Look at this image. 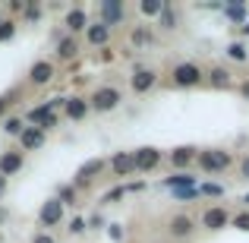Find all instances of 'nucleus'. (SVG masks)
Here are the masks:
<instances>
[{"label":"nucleus","instance_id":"1","mask_svg":"<svg viewBox=\"0 0 249 243\" xmlns=\"http://www.w3.org/2000/svg\"><path fill=\"white\" fill-rule=\"evenodd\" d=\"M120 101H123V92L117 89V85H98L89 98V111H95V114H110V111L120 108Z\"/></svg>","mask_w":249,"mask_h":243},{"label":"nucleus","instance_id":"2","mask_svg":"<svg viewBox=\"0 0 249 243\" xmlns=\"http://www.w3.org/2000/svg\"><path fill=\"white\" fill-rule=\"evenodd\" d=\"M196 164H199V170H205V174H224L233 164V155L224 152V149H199Z\"/></svg>","mask_w":249,"mask_h":243},{"label":"nucleus","instance_id":"3","mask_svg":"<svg viewBox=\"0 0 249 243\" xmlns=\"http://www.w3.org/2000/svg\"><path fill=\"white\" fill-rule=\"evenodd\" d=\"M170 82H174L177 89H196V85L205 82V70L193 60H180L174 67V73H170Z\"/></svg>","mask_w":249,"mask_h":243},{"label":"nucleus","instance_id":"4","mask_svg":"<svg viewBox=\"0 0 249 243\" xmlns=\"http://www.w3.org/2000/svg\"><path fill=\"white\" fill-rule=\"evenodd\" d=\"M199 224L205 227L208 234H218V231H224V227L231 224V212H227V206H208V208H202Z\"/></svg>","mask_w":249,"mask_h":243},{"label":"nucleus","instance_id":"5","mask_svg":"<svg viewBox=\"0 0 249 243\" xmlns=\"http://www.w3.org/2000/svg\"><path fill=\"white\" fill-rule=\"evenodd\" d=\"M107 168V161L104 158H89V161H82L79 164V170L73 174V187L76 189H82V187H89L95 177H101V170Z\"/></svg>","mask_w":249,"mask_h":243},{"label":"nucleus","instance_id":"6","mask_svg":"<svg viewBox=\"0 0 249 243\" xmlns=\"http://www.w3.org/2000/svg\"><path fill=\"white\" fill-rule=\"evenodd\" d=\"M161 149H155V146H142V149H136L133 152V161H136V174H152L155 168L161 164Z\"/></svg>","mask_w":249,"mask_h":243},{"label":"nucleus","instance_id":"7","mask_svg":"<svg viewBox=\"0 0 249 243\" xmlns=\"http://www.w3.org/2000/svg\"><path fill=\"white\" fill-rule=\"evenodd\" d=\"M38 221H41V227H57L63 224V206L57 202V196H51V199L41 202V208H38Z\"/></svg>","mask_w":249,"mask_h":243},{"label":"nucleus","instance_id":"8","mask_svg":"<svg viewBox=\"0 0 249 243\" xmlns=\"http://www.w3.org/2000/svg\"><path fill=\"white\" fill-rule=\"evenodd\" d=\"M167 234L174 240H189L196 234V218H189V215H183V212H177L174 218L167 221Z\"/></svg>","mask_w":249,"mask_h":243},{"label":"nucleus","instance_id":"9","mask_svg":"<svg viewBox=\"0 0 249 243\" xmlns=\"http://www.w3.org/2000/svg\"><path fill=\"white\" fill-rule=\"evenodd\" d=\"M155 85H158V73H155L152 67H139L133 76H129V89L136 92V95H145V92H152Z\"/></svg>","mask_w":249,"mask_h":243},{"label":"nucleus","instance_id":"10","mask_svg":"<svg viewBox=\"0 0 249 243\" xmlns=\"http://www.w3.org/2000/svg\"><path fill=\"white\" fill-rule=\"evenodd\" d=\"M16 139H19V152L25 155V152H38V149L44 146V139H48V133H44V130H38V127H25Z\"/></svg>","mask_w":249,"mask_h":243},{"label":"nucleus","instance_id":"11","mask_svg":"<svg viewBox=\"0 0 249 243\" xmlns=\"http://www.w3.org/2000/svg\"><path fill=\"white\" fill-rule=\"evenodd\" d=\"M196 155H199V149H196V146H177V149H170L167 161H170V168H174V170H186L189 164H196Z\"/></svg>","mask_w":249,"mask_h":243},{"label":"nucleus","instance_id":"12","mask_svg":"<svg viewBox=\"0 0 249 243\" xmlns=\"http://www.w3.org/2000/svg\"><path fill=\"white\" fill-rule=\"evenodd\" d=\"M54 76H57V67L51 60H35L29 67V82L32 85H48V82H54Z\"/></svg>","mask_w":249,"mask_h":243},{"label":"nucleus","instance_id":"13","mask_svg":"<svg viewBox=\"0 0 249 243\" xmlns=\"http://www.w3.org/2000/svg\"><path fill=\"white\" fill-rule=\"evenodd\" d=\"M22 164H25V155L19 152V149H6V152L0 155V177H6V180H10L13 174H19V170H22Z\"/></svg>","mask_w":249,"mask_h":243},{"label":"nucleus","instance_id":"14","mask_svg":"<svg viewBox=\"0 0 249 243\" xmlns=\"http://www.w3.org/2000/svg\"><path fill=\"white\" fill-rule=\"evenodd\" d=\"M63 114H67V120H85L89 117V98H79V95H73V98H63Z\"/></svg>","mask_w":249,"mask_h":243},{"label":"nucleus","instance_id":"15","mask_svg":"<svg viewBox=\"0 0 249 243\" xmlns=\"http://www.w3.org/2000/svg\"><path fill=\"white\" fill-rule=\"evenodd\" d=\"M114 177H133L136 174V161H133V152H114V158L107 161Z\"/></svg>","mask_w":249,"mask_h":243},{"label":"nucleus","instance_id":"16","mask_svg":"<svg viewBox=\"0 0 249 243\" xmlns=\"http://www.w3.org/2000/svg\"><path fill=\"white\" fill-rule=\"evenodd\" d=\"M123 19V3L120 0H104L101 6H98V22H104L110 29L114 22H120Z\"/></svg>","mask_w":249,"mask_h":243},{"label":"nucleus","instance_id":"17","mask_svg":"<svg viewBox=\"0 0 249 243\" xmlns=\"http://www.w3.org/2000/svg\"><path fill=\"white\" fill-rule=\"evenodd\" d=\"M63 25H67V32L76 38L79 32H85V29H89V13H85L82 6H73V10L67 13V19H63Z\"/></svg>","mask_w":249,"mask_h":243},{"label":"nucleus","instance_id":"18","mask_svg":"<svg viewBox=\"0 0 249 243\" xmlns=\"http://www.w3.org/2000/svg\"><path fill=\"white\" fill-rule=\"evenodd\" d=\"M85 41H89L91 48H107L110 29H107L104 22H89V29H85Z\"/></svg>","mask_w":249,"mask_h":243},{"label":"nucleus","instance_id":"19","mask_svg":"<svg viewBox=\"0 0 249 243\" xmlns=\"http://www.w3.org/2000/svg\"><path fill=\"white\" fill-rule=\"evenodd\" d=\"M167 189H186V187H199V177L189 174V170H174L170 177H164Z\"/></svg>","mask_w":249,"mask_h":243},{"label":"nucleus","instance_id":"20","mask_svg":"<svg viewBox=\"0 0 249 243\" xmlns=\"http://www.w3.org/2000/svg\"><path fill=\"white\" fill-rule=\"evenodd\" d=\"M205 79H208V85H212V89H231V85H233L231 73H227L224 67H212V70L205 73Z\"/></svg>","mask_w":249,"mask_h":243},{"label":"nucleus","instance_id":"21","mask_svg":"<svg viewBox=\"0 0 249 243\" xmlns=\"http://www.w3.org/2000/svg\"><path fill=\"white\" fill-rule=\"evenodd\" d=\"M152 41H155V35H152L148 25H136V29L129 32V44H133V48H148Z\"/></svg>","mask_w":249,"mask_h":243},{"label":"nucleus","instance_id":"22","mask_svg":"<svg viewBox=\"0 0 249 243\" xmlns=\"http://www.w3.org/2000/svg\"><path fill=\"white\" fill-rule=\"evenodd\" d=\"M76 54H79V41H76L73 35H67V38L57 41V57H60V60H73Z\"/></svg>","mask_w":249,"mask_h":243},{"label":"nucleus","instance_id":"23","mask_svg":"<svg viewBox=\"0 0 249 243\" xmlns=\"http://www.w3.org/2000/svg\"><path fill=\"white\" fill-rule=\"evenodd\" d=\"M76 199H79V189H76L73 183H63V187L57 189V202H60L63 208H67V206H76Z\"/></svg>","mask_w":249,"mask_h":243},{"label":"nucleus","instance_id":"24","mask_svg":"<svg viewBox=\"0 0 249 243\" xmlns=\"http://www.w3.org/2000/svg\"><path fill=\"white\" fill-rule=\"evenodd\" d=\"M224 54L231 57V60H237V63H246V60H249V48H246L243 41H231V44L224 48Z\"/></svg>","mask_w":249,"mask_h":243},{"label":"nucleus","instance_id":"25","mask_svg":"<svg viewBox=\"0 0 249 243\" xmlns=\"http://www.w3.org/2000/svg\"><path fill=\"white\" fill-rule=\"evenodd\" d=\"M158 22H161V29L174 32V29H177V22H180V16H177V10H174V6H170V3H164V10H161Z\"/></svg>","mask_w":249,"mask_h":243},{"label":"nucleus","instance_id":"26","mask_svg":"<svg viewBox=\"0 0 249 243\" xmlns=\"http://www.w3.org/2000/svg\"><path fill=\"white\" fill-rule=\"evenodd\" d=\"M224 16L231 19V22H240V25H243L246 19H249V13H246L243 3H231V6H224Z\"/></svg>","mask_w":249,"mask_h":243},{"label":"nucleus","instance_id":"27","mask_svg":"<svg viewBox=\"0 0 249 243\" xmlns=\"http://www.w3.org/2000/svg\"><path fill=\"white\" fill-rule=\"evenodd\" d=\"M161 10H164V0H142V3H139V13L148 16V19L161 16Z\"/></svg>","mask_w":249,"mask_h":243},{"label":"nucleus","instance_id":"28","mask_svg":"<svg viewBox=\"0 0 249 243\" xmlns=\"http://www.w3.org/2000/svg\"><path fill=\"white\" fill-rule=\"evenodd\" d=\"M22 130H25L22 117H16V114H13V117H3V133H6V136H19Z\"/></svg>","mask_w":249,"mask_h":243},{"label":"nucleus","instance_id":"29","mask_svg":"<svg viewBox=\"0 0 249 243\" xmlns=\"http://www.w3.org/2000/svg\"><path fill=\"white\" fill-rule=\"evenodd\" d=\"M208 196V199H221L224 196V187L221 183H199V199Z\"/></svg>","mask_w":249,"mask_h":243},{"label":"nucleus","instance_id":"30","mask_svg":"<svg viewBox=\"0 0 249 243\" xmlns=\"http://www.w3.org/2000/svg\"><path fill=\"white\" fill-rule=\"evenodd\" d=\"M13 38H16V22L13 19H0V44L13 41Z\"/></svg>","mask_w":249,"mask_h":243},{"label":"nucleus","instance_id":"31","mask_svg":"<svg viewBox=\"0 0 249 243\" xmlns=\"http://www.w3.org/2000/svg\"><path fill=\"white\" fill-rule=\"evenodd\" d=\"M126 196V183H120V187H114V189H107V193L101 196V206H110V202H117V199H123Z\"/></svg>","mask_w":249,"mask_h":243},{"label":"nucleus","instance_id":"32","mask_svg":"<svg viewBox=\"0 0 249 243\" xmlns=\"http://www.w3.org/2000/svg\"><path fill=\"white\" fill-rule=\"evenodd\" d=\"M177 202H186V199H199V187H186V189H170Z\"/></svg>","mask_w":249,"mask_h":243},{"label":"nucleus","instance_id":"33","mask_svg":"<svg viewBox=\"0 0 249 243\" xmlns=\"http://www.w3.org/2000/svg\"><path fill=\"white\" fill-rule=\"evenodd\" d=\"M231 224L237 227V231L249 234V212H237V215H231Z\"/></svg>","mask_w":249,"mask_h":243},{"label":"nucleus","instance_id":"34","mask_svg":"<svg viewBox=\"0 0 249 243\" xmlns=\"http://www.w3.org/2000/svg\"><path fill=\"white\" fill-rule=\"evenodd\" d=\"M67 231H70V234H76V237H82V234L89 231V227H85V218H79V215H76V218L70 221V227H67Z\"/></svg>","mask_w":249,"mask_h":243},{"label":"nucleus","instance_id":"35","mask_svg":"<svg viewBox=\"0 0 249 243\" xmlns=\"http://www.w3.org/2000/svg\"><path fill=\"white\" fill-rule=\"evenodd\" d=\"M38 13H41V10H38V3L32 0V3H25V10H22V19H25V22H35V19H38Z\"/></svg>","mask_w":249,"mask_h":243},{"label":"nucleus","instance_id":"36","mask_svg":"<svg viewBox=\"0 0 249 243\" xmlns=\"http://www.w3.org/2000/svg\"><path fill=\"white\" fill-rule=\"evenodd\" d=\"M85 227H91V231H101V227H107L104 224V215H91V218H85Z\"/></svg>","mask_w":249,"mask_h":243},{"label":"nucleus","instance_id":"37","mask_svg":"<svg viewBox=\"0 0 249 243\" xmlns=\"http://www.w3.org/2000/svg\"><path fill=\"white\" fill-rule=\"evenodd\" d=\"M107 234H110V240H114V243L123 240V227L120 224H107Z\"/></svg>","mask_w":249,"mask_h":243},{"label":"nucleus","instance_id":"38","mask_svg":"<svg viewBox=\"0 0 249 243\" xmlns=\"http://www.w3.org/2000/svg\"><path fill=\"white\" fill-rule=\"evenodd\" d=\"M32 243H57V240H54V234H51V231H41V234L32 237Z\"/></svg>","mask_w":249,"mask_h":243},{"label":"nucleus","instance_id":"39","mask_svg":"<svg viewBox=\"0 0 249 243\" xmlns=\"http://www.w3.org/2000/svg\"><path fill=\"white\" fill-rule=\"evenodd\" d=\"M13 108V98L10 95H0V117H6V111Z\"/></svg>","mask_w":249,"mask_h":243},{"label":"nucleus","instance_id":"40","mask_svg":"<svg viewBox=\"0 0 249 243\" xmlns=\"http://www.w3.org/2000/svg\"><path fill=\"white\" fill-rule=\"evenodd\" d=\"M240 174H243V177H246V180H249V155H246V158H243V161H240Z\"/></svg>","mask_w":249,"mask_h":243},{"label":"nucleus","instance_id":"41","mask_svg":"<svg viewBox=\"0 0 249 243\" xmlns=\"http://www.w3.org/2000/svg\"><path fill=\"white\" fill-rule=\"evenodd\" d=\"M22 10H25L22 0H13V3H10V13H22Z\"/></svg>","mask_w":249,"mask_h":243},{"label":"nucleus","instance_id":"42","mask_svg":"<svg viewBox=\"0 0 249 243\" xmlns=\"http://www.w3.org/2000/svg\"><path fill=\"white\" fill-rule=\"evenodd\" d=\"M6 187H10V180H6V177H0V199L6 196Z\"/></svg>","mask_w":249,"mask_h":243},{"label":"nucleus","instance_id":"43","mask_svg":"<svg viewBox=\"0 0 249 243\" xmlns=\"http://www.w3.org/2000/svg\"><path fill=\"white\" fill-rule=\"evenodd\" d=\"M240 95H243L246 101H249V79H243V85H240Z\"/></svg>","mask_w":249,"mask_h":243},{"label":"nucleus","instance_id":"44","mask_svg":"<svg viewBox=\"0 0 249 243\" xmlns=\"http://www.w3.org/2000/svg\"><path fill=\"white\" fill-rule=\"evenodd\" d=\"M240 32H243V35L249 38V19H246V22H243V25H240Z\"/></svg>","mask_w":249,"mask_h":243},{"label":"nucleus","instance_id":"45","mask_svg":"<svg viewBox=\"0 0 249 243\" xmlns=\"http://www.w3.org/2000/svg\"><path fill=\"white\" fill-rule=\"evenodd\" d=\"M243 202H246V206H249V193H246V196H243Z\"/></svg>","mask_w":249,"mask_h":243},{"label":"nucleus","instance_id":"46","mask_svg":"<svg viewBox=\"0 0 249 243\" xmlns=\"http://www.w3.org/2000/svg\"><path fill=\"white\" fill-rule=\"evenodd\" d=\"M0 221H3V208H0Z\"/></svg>","mask_w":249,"mask_h":243}]
</instances>
